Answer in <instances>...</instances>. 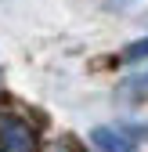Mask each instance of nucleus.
Listing matches in <instances>:
<instances>
[{
    "label": "nucleus",
    "instance_id": "nucleus-2",
    "mask_svg": "<svg viewBox=\"0 0 148 152\" xmlns=\"http://www.w3.org/2000/svg\"><path fill=\"white\" fill-rule=\"evenodd\" d=\"M90 145L98 152H137V145L126 138L119 127H94L90 130Z\"/></svg>",
    "mask_w": 148,
    "mask_h": 152
},
{
    "label": "nucleus",
    "instance_id": "nucleus-1",
    "mask_svg": "<svg viewBox=\"0 0 148 152\" xmlns=\"http://www.w3.org/2000/svg\"><path fill=\"white\" fill-rule=\"evenodd\" d=\"M0 152H36V130L15 112H0Z\"/></svg>",
    "mask_w": 148,
    "mask_h": 152
},
{
    "label": "nucleus",
    "instance_id": "nucleus-4",
    "mask_svg": "<svg viewBox=\"0 0 148 152\" xmlns=\"http://www.w3.org/2000/svg\"><path fill=\"white\" fill-rule=\"evenodd\" d=\"M119 130H123L130 141H148V127H144V123H119Z\"/></svg>",
    "mask_w": 148,
    "mask_h": 152
},
{
    "label": "nucleus",
    "instance_id": "nucleus-5",
    "mask_svg": "<svg viewBox=\"0 0 148 152\" xmlns=\"http://www.w3.org/2000/svg\"><path fill=\"white\" fill-rule=\"evenodd\" d=\"M62 148L65 152H83V145L76 141V134H62Z\"/></svg>",
    "mask_w": 148,
    "mask_h": 152
},
{
    "label": "nucleus",
    "instance_id": "nucleus-3",
    "mask_svg": "<svg viewBox=\"0 0 148 152\" xmlns=\"http://www.w3.org/2000/svg\"><path fill=\"white\" fill-rule=\"evenodd\" d=\"M148 58V36H141V40H134L130 47H126L119 54V62H144Z\"/></svg>",
    "mask_w": 148,
    "mask_h": 152
}]
</instances>
